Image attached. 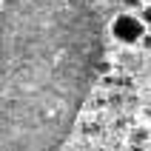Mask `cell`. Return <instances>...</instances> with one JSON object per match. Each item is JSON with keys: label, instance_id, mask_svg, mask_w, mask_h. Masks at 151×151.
<instances>
[{"label": "cell", "instance_id": "cell-1", "mask_svg": "<svg viewBox=\"0 0 151 151\" xmlns=\"http://www.w3.org/2000/svg\"><path fill=\"white\" fill-rule=\"evenodd\" d=\"M100 29L88 0H6L0 9V151H57L74 126Z\"/></svg>", "mask_w": 151, "mask_h": 151}, {"label": "cell", "instance_id": "cell-3", "mask_svg": "<svg viewBox=\"0 0 151 151\" xmlns=\"http://www.w3.org/2000/svg\"><path fill=\"white\" fill-rule=\"evenodd\" d=\"M145 20L151 23V6H145Z\"/></svg>", "mask_w": 151, "mask_h": 151}, {"label": "cell", "instance_id": "cell-2", "mask_svg": "<svg viewBox=\"0 0 151 151\" xmlns=\"http://www.w3.org/2000/svg\"><path fill=\"white\" fill-rule=\"evenodd\" d=\"M111 34H114L120 43H137L145 34V26H143V20H140L137 14L123 12V14H117L114 20H111Z\"/></svg>", "mask_w": 151, "mask_h": 151}]
</instances>
